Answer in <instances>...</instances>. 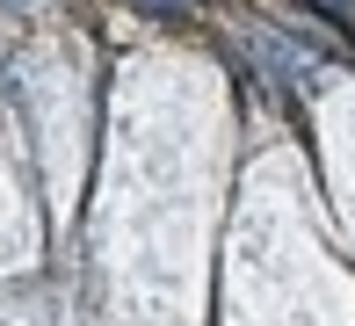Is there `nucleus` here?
Instances as JSON below:
<instances>
[{"mask_svg":"<svg viewBox=\"0 0 355 326\" xmlns=\"http://www.w3.org/2000/svg\"><path fill=\"white\" fill-rule=\"evenodd\" d=\"M312 8H327V15H348V0H312Z\"/></svg>","mask_w":355,"mask_h":326,"instance_id":"obj_2","label":"nucleus"},{"mask_svg":"<svg viewBox=\"0 0 355 326\" xmlns=\"http://www.w3.org/2000/svg\"><path fill=\"white\" fill-rule=\"evenodd\" d=\"M138 15H153V22H189L196 15V0H131Z\"/></svg>","mask_w":355,"mask_h":326,"instance_id":"obj_1","label":"nucleus"}]
</instances>
